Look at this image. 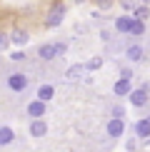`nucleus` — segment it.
<instances>
[{
  "instance_id": "nucleus-1",
  "label": "nucleus",
  "mask_w": 150,
  "mask_h": 152,
  "mask_svg": "<svg viewBox=\"0 0 150 152\" xmlns=\"http://www.w3.org/2000/svg\"><path fill=\"white\" fill-rule=\"evenodd\" d=\"M128 102L135 107V110H143V107H148L150 105V85L145 82V85H140V87H133L128 95Z\"/></svg>"
},
{
  "instance_id": "nucleus-2",
  "label": "nucleus",
  "mask_w": 150,
  "mask_h": 152,
  "mask_svg": "<svg viewBox=\"0 0 150 152\" xmlns=\"http://www.w3.org/2000/svg\"><path fill=\"white\" fill-rule=\"evenodd\" d=\"M65 12H68V3H62V0L53 3L50 10H48V15H45V28H58L65 20Z\"/></svg>"
},
{
  "instance_id": "nucleus-3",
  "label": "nucleus",
  "mask_w": 150,
  "mask_h": 152,
  "mask_svg": "<svg viewBox=\"0 0 150 152\" xmlns=\"http://www.w3.org/2000/svg\"><path fill=\"white\" fill-rule=\"evenodd\" d=\"M105 135L110 140H118V137L125 135V117H110L105 122Z\"/></svg>"
},
{
  "instance_id": "nucleus-4",
  "label": "nucleus",
  "mask_w": 150,
  "mask_h": 152,
  "mask_svg": "<svg viewBox=\"0 0 150 152\" xmlns=\"http://www.w3.org/2000/svg\"><path fill=\"white\" fill-rule=\"evenodd\" d=\"M8 87L12 92H25L30 87V77L25 72H12L10 77H8Z\"/></svg>"
},
{
  "instance_id": "nucleus-5",
  "label": "nucleus",
  "mask_w": 150,
  "mask_h": 152,
  "mask_svg": "<svg viewBox=\"0 0 150 152\" xmlns=\"http://www.w3.org/2000/svg\"><path fill=\"white\" fill-rule=\"evenodd\" d=\"M85 62H75V65H70L65 70V75H62V82H80L85 77Z\"/></svg>"
},
{
  "instance_id": "nucleus-6",
  "label": "nucleus",
  "mask_w": 150,
  "mask_h": 152,
  "mask_svg": "<svg viewBox=\"0 0 150 152\" xmlns=\"http://www.w3.org/2000/svg\"><path fill=\"white\" fill-rule=\"evenodd\" d=\"M133 25H135V18H133V15H120V18H115L112 28H115V33H118V35H130Z\"/></svg>"
},
{
  "instance_id": "nucleus-7",
  "label": "nucleus",
  "mask_w": 150,
  "mask_h": 152,
  "mask_svg": "<svg viewBox=\"0 0 150 152\" xmlns=\"http://www.w3.org/2000/svg\"><path fill=\"white\" fill-rule=\"evenodd\" d=\"M25 112L30 115V120H33V117H45L48 115V102H43V100L35 97V100H30V102H28Z\"/></svg>"
},
{
  "instance_id": "nucleus-8",
  "label": "nucleus",
  "mask_w": 150,
  "mask_h": 152,
  "mask_svg": "<svg viewBox=\"0 0 150 152\" xmlns=\"http://www.w3.org/2000/svg\"><path fill=\"white\" fill-rule=\"evenodd\" d=\"M130 90H133V82L130 80H125V77H118L115 80V85H112V95H115L118 100H123V97H128Z\"/></svg>"
},
{
  "instance_id": "nucleus-9",
  "label": "nucleus",
  "mask_w": 150,
  "mask_h": 152,
  "mask_svg": "<svg viewBox=\"0 0 150 152\" xmlns=\"http://www.w3.org/2000/svg\"><path fill=\"white\" fill-rule=\"evenodd\" d=\"M28 132H30L33 137H45V135H48V122H45L43 117H33V120H30Z\"/></svg>"
},
{
  "instance_id": "nucleus-10",
  "label": "nucleus",
  "mask_w": 150,
  "mask_h": 152,
  "mask_svg": "<svg viewBox=\"0 0 150 152\" xmlns=\"http://www.w3.org/2000/svg\"><path fill=\"white\" fill-rule=\"evenodd\" d=\"M125 58H128L130 62H140L143 58H145V48H143L140 42H133V45L125 48Z\"/></svg>"
},
{
  "instance_id": "nucleus-11",
  "label": "nucleus",
  "mask_w": 150,
  "mask_h": 152,
  "mask_svg": "<svg viewBox=\"0 0 150 152\" xmlns=\"http://www.w3.org/2000/svg\"><path fill=\"white\" fill-rule=\"evenodd\" d=\"M38 58H40V60H45V62L55 60V58H58V50H55V42H43V45L38 48Z\"/></svg>"
},
{
  "instance_id": "nucleus-12",
  "label": "nucleus",
  "mask_w": 150,
  "mask_h": 152,
  "mask_svg": "<svg viewBox=\"0 0 150 152\" xmlns=\"http://www.w3.org/2000/svg\"><path fill=\"white\" fill-rule=\"evenodd\" d=\"M133 132H135L138 140H148V137H150V120H148V117L138 120V122L133 125Z\"/></svg>"
},
{
  "instance_id": "nucleus-13",
  "label": "nucleus",
  "mask_w": 150,
  "mask_h": 152,
  "mask_svg": "<svg viewBox=\"0 0 150 152\" xmlns=\"http://www.w3.org/2000/svg\"><path fill=\"white\" fill-rule=\"evenodd\" d=\"M10 42H12V45H18V48L28 45V42H30V33H28V30H23V28H15L10 33Z\"/></svg>"
},
{
  "instance_id": "nucleus-14",
  "label": "nucleus",
  "mask_w": 150,
  "mask_h": 152,
  "mask_svg": "<svg viewBox=\"0 0 150 152\" xmlns=\"http://www.w3.org/2000/svg\"><path fill=\"white\" fill-rule=\"evenodd\" d=\"M35 97L43 100V102H50V100L55 97V87H53V85H40V87L35 90Z\"/></svg>"
},
{
  "instance_id": "nucleus-15",
  "label": "nucleus",
  "mask_w": 150,
  "mask_h": 152,
  "mask_svg": "<svg viewBox=\"0 0 150 152\" xmlns=\"http://www.w3.org/2000/svg\"><path fill=\"white\" fill-rule=\"evenodd\" d=\"M12 142H15V132H12V127L3 125V127H0V147H5V145H12Z\"/></svg>"
},
{
  "instance_id": "nucleus-16",
  "label": "nucleus",
  "mask_w": 150,
  "mask_h": 152,
  "mask_svg": "<svg viewBox=\"0 0 150 152\" xmlns=\"http://www.w3.org/2000/svg\"><path fill=\"white\" fill-rule=\"evenodd\" d=\"M133 18H135V20H143V23H148V18H150V5L140 3V5H138V8L133 10Z\"/></svg>"
},
{
  "instance_id": "nucleus-17",
  "label": "nucleus",
  "mask_w": 150,
  "mask_h": 152,
  "mask_svg": "<svg viewBox=\"0 0 150 152\" xmlns=\"http://www.w3.org/2000/svg\"><path fill=\"white\" fill-rule=\"evenodd\" d=\"M100 67H103V58H100V55H95V58H90L85 62V70L88 72H95V70H100Z\"/></svg>"
},
{
  "instance_id": "nucleus-18",
  "label": "nucleus",
  "mask_w": 150,
  "mask_h": 152,
  "mask_svg": "<svg viewBox=\"0 0 150 152\" xmlns=\"http://www.w3.org/2000/svg\"><path fill=\"white\" fill-rule=\"evenodd\" d=\"M143 3V0H118V5H120V8L125 10V12H133L135 8H138V5H140Z\"/></svg>"
},
{
  "instance_id": "nucleus-19",
  "label": "nucleus",
  "mask_w": 150,
  "mask_h": 152,
  "mask_svg": "<svg viewBox=\"0 0 150 152\" xmlns=\"http://www.w3.org/2000/svg\"><path fill=\"white\" fill-rule=\"evenodd\" d=\"M130 35H133V37H143V35H145V23H143V20H135L133 30H130Z\"/></svg>"
},
{
  "instance_id": "nucleus-20",
  "label": "nucleus",
  "mask_w": 150,
  "mask_h": 152,
  "mask_svg": "<svg viewBox=\"0 0 150 152\" xmlns=\"http://www.w3.org/2000/svg\"><path fill=\"white\" fill-rule=\"evenodd\" d=\"M93 3H95L98 10H110L112 5H115V0H93Z\"/></svg>"
},
{
  "instance_id": "nucleus-21",
  "label": "nucleus",
  "mask_w": 150,
  "mask_h": 152,
  "mask_svg": "<svg viewBox=\"0 0 150 152\" xmlns=\"http://www.w3.org/2000/svg\"><path fill=\"white\" fill-rule=\"evenodd\" d=\"M8 45H10V35L5 33V30H0V53L8 50Z\"/></svg>"
},
{
  "instance_id": "nucleus-22",
  "label": "nucleus",
  "mask_w": 150,
  "mask_h": 152,
  "mask_svg": "<svg viewBox=\"0 0 150 152\" xmlns=\"http://www.w3.org/2000/svg\"><path fill=\"white\" fill-rule=\"evenodd\" d=\"M55 50H58V58H65V55H68V42L58 40V42H55Z\"/></svg>"
},
{
  "instance_id": "nucleus-23",
  "label": "nucleus",
  "mask_w": 150,
  "mask_h": 152,
  "mask_svg": "<svg viewBox=\"0 0 150 152\" xmlns=\"http://www.w3.org/2000/svg\"><path fill=\"white\" fill-rule=\"evenodd\" d=\"M110 112H112V117H125V107L123 105H112Z\"/></svg>"
},
{
  "instance_id": "nucleus-24",
  "label": "nucleus",
  "mask_w": 150,
  "mask_h": 152,
  "mask_svg": "<svg viewBox=\"0 0 150 152\" xmlns=\"http://www.w3.org/2000/svg\"><path fill=\"white\" fill-rule=\"evenodd\" d=\"M10 60H12V62H23V60H25V53H23V50H15V53L10 55Z\"/></svg>"
},
{
  "instance_id": "nucleus-25",
  "label": "nucleus",
  "mask_w": 150,
  "mask_h": 152,
  "mask_svg": "<svg viewBox=\"0 0 150 152\" xmlns=\"http://www.w3.org/2000/svg\"><path fill=\"white\" fill-rule=\"evenodd\" d=\"M100 40L103 42H112V33L110 30H100Z\"/></svg>"
},
{
  "instance_id": "nucleus-26",
  "label": "nucleus",
  "mask_w": 150,
  "mask_h": 152,
  "mask_svg": "<svg viewBox=\"0 0 150 152\" xmlns=\"http://www.w3.org/2000/svg\"><path fill=\"white\" fill-rule=\"evenodd\" d=\"M120 77H125V80H133V70H130V67H120Z\"/></svg>"
},
{
  "instance_id": "nucleus-27",
  "label": "nucleus",
  "mask_w": 150,
  "mask_h": 152,
  "mask_svg": "<svg viewBox=\"0 0 150 152\" xmlns=\"http://www.w3.org/2000/svg\"><path fill=\"white\" fill-rule=\"evenodd\" d=\"M125 147H128L130 152H133V150H135V140H128V142H125Z\"/></svg>"
},
{
  "instance_id": "nucleus-28",
  "label": "nucleus",
  "mask_w": 150,
  "mask_h": 152,
  "mask_svg": "<svg viewBox=\"0 0 150 152\" xmlns=\"http://www.w3.org/2000/svg\"><path fill=\"white\" fill-rule=\"evenodd\" d=\"M143 3H145V5H150V0H143Z\"/></svg>"
},
{
  "instance_id": "nucleus-29",
  "label": "nucleus",
  "mask_w": 150,
  "mask_h": 152,
  "mask_svg": "<svg viewBox=\"0 0 150 152\" xmlns=\"http://www.w3.org/2000/svg\"><path fill=\"white\" fill-rule=\"evenodd\" d=\"M148 120H150V115H148Z\"/></svg>"
}]
</instances>
